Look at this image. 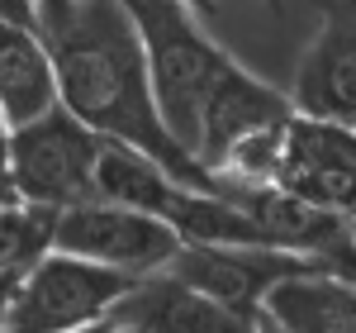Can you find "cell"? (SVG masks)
<instances>
[{"label": "cell", "mask_w": 356, "mask_h": 333, "mask_svg": "<svg viewBox=\"0 0 356 333\" xmlns=\"http://www.w3.org/2000/svg\"><path fill=\"white\" fill-rule=\"evenodd\" d=\"M166 272L181 277L186 286H195L200 295H209L228 314L257 324L261 300L271 295L275 281L323 272V267H318V257L280 252V248H181V257Z\"/></svg>", "instance_id": "52a82bcc"}, {"label": "cell", "mask_w": 356, "mask_h": 333, "mask_svg": "<svg viewBox=\"0 0 356 333\" xmlns=\"http://www.w3.org/2000/svg\"><path fill=\"white\" fill-rule=\"evenodd\" d=\"M261 314L285 333H356V286L332 272H304L271 286Z\"/></svg>", "instance_id": "7c38bea8"}, {"label": "cell", "mask_w": 356, "mask_h": 333, "mask_svg": "<svg viewBox=\"0 0 356 333\" xmlns=\"http://www.w3.org/2000/svg\"><path fill=\"white\" fill-rule=\"evenodd\" d=\"M290 100L300 114L356 124V0H323V24L300 62Z\"/></svg>", "instance_id": "ba28073f"}, {"label": "cell", "mask_w": 356, "mask_h": 333, "mask_svg": "<svg viewBox=\"0 0 356 333\" xmlns=\"http://www.w3.org/2000/svg\"><path fill=\"white\" fill-rule=\"evenodd\" d=\"M110 324L134 333H257V324L228 314L223 305H214L209 295H200L195 286H186L171 272L138 277L129 295L110 309Z\"/></svg>", "instance_id": "30bf717a"}, {"label": "cell", "mask_w": 356, "mask_h": 333, "mask_svg": "<svg viewBox=\"0 0 356 333\" xmlns=\"http://www.w3.org/2000/svg\"><path fill=\"white\" fill-rule=\"evenodd\" d=\"M295 114V100L285 91H275L271 82L252 77L247 67H228L219 77V86L209 91L204 114H200V143H195V162L204 171H219L223 157L247 139V134H261L271 124H285Z\"/></svg>", "instance_id": "9c48e42d"}, {"label": "cell", "mask_w": 356, "mask_h": 333, "mask_svg": "<svg viewBox=\"0 0 356 333\" xmlns=\"http://www.w3.org/2000/svg\"><path fill=\"white\" fill-rule=\"evenodd\" d=\"M124 10L134 15L138 43L147 57L152 100H157L166 134L195 157L204 100L219 86V77L233 67V57L200 29L195 10L176 5V0H124Z\"/></svg>", "instance_id": "7a4b0ae2"}, {"label": "cell", "mask_w": 356, "mask_h": 333, "mask_svg": "<svg viewBox=\"0 0 356 333\" xmlns=\"http://www.w3.org/2000/svg\"><path fill=\"white\" fill-rule=\"evenodd\" d=\"M0 20L24 24V29H38V10H33V0H0Z\"/></svg>", "instance_id": "4fadbf2b"}, {"label": "cell", "mask_w": 356, "mask_h": 333, "mask_svg": "<svg viewBox=\"0 0 356 333\" xmlns=\"http://www.w3.org/2000/svg\"><path fill=\"white\" fill-rule=\"evenodd\" d=\"M275 186L300 205L352 224L356 219V124L290 114L285 148L275 166Z\"/></svg>", "instance_id": "8992f818"}, {"label": "cell", "mask_w": 356, "mask_h": 333, "mask_svg": "<svg viewBox=\"0 0 356 333\" xmlns=\"http://www.w3.org/2000/svg\"><path fill=\"white\" fill-rule=\"evenodd\" d=\"M114 333H134V329H114Z\"/></svg>", "instance_id": "ac0fdd59"}, {"label": "cell", "mask_w": 356, "mask_h": 333, "mask_svg": "<svg viewBox=\"0 0 356 333\" xmlns=\"http://www.w3.org/2000/svg\"><path fill=\"white\" fill-rule=\"evenodd\" d=\"M105 139L90 134L72 110L53 105L33 124L10 129V181L24 205L43 210H76L100 200L95 166H100Z\"/></svg>", "instance_id": "3957f363"}, {"label": "cell", "mask_w": 356, "mask_h": 333, "mask_svg": "<svg viewBox=\"0 0 356 333\" xmlns=\"http://www.w3.org/2000/svg\"><path fill=\"white\" fill-rule=\"evenodd\" d=\"M76 333H114V324L105 319V324H90V329H76Z\"/></svg>", "instance_id": "2e32d148"}, {"label": "cell", "mask_w": 356, "mask_h": 333, "mask_svg": "<svg viewBox=\"0 0 356 333\" xmlns=\"http://www.w3.org/2000/svg\"><path fill=\"white\" fill-rule=\"evenodd\" d=\"M266 5H271V10H275V15H280V10H285V5H280V0H266Z\"/></svg>", "instance_id": "e0dca14e"}, {"label": "cell", "mask_w": 356, "mask_h": 333, "mask_svg": "<svg viewBox=\"0 0 356 333\" xmlns=\"http://www.w3.org/2000/svg\"><path fill=\"white\" fill-rule=\"evenodd\" d=\"M176 5H186V10H200V15H214V0H176Z\"/></svg>", "instance_id": "5bb4252c"}, {"label": "cell", "mask_w": 356, "mask_h": 333, "mask_svg": "<svg viewBox=\"0 0 356 333\" xmlns=\"http://www.w3.org/2000/svg\"><path fill=\"white\" fill-rule=\"evenodd\" d=\"M53 105H57V77L48 43L38 38V29L0 20V119H5V129L33 124Z\"/></svg>", "instance_id": "8fae6325"}, {"label": "cell", "mask_w": 356, "mask_h": 333, "mask_svg": "<svg viewBox=\"0 0 356 333\" xmlns=\"http://www.w3.org/2000/svg\"><path fill=\"white\" fill-rule=\"evenodd\" d=\"M181 238L166 229L162 219L129 210V205H110V200H90L76 210H62L53 224V252L67 257H86L114 267L124 277H152L166 272L181 257Z\"/></svg>", "instance_id": "5b68a950"}, {"label": "cell", "mask_w": 356, "mask_h": 333, "mask_svg": "<svg viewBox=\"0 0 356 333\" xmlns=\"http://www.w3.org/2000/svg\"><path fill=\"white\" fill-rule=\"evenodd\" d=\"M134 281L138 277H124L114 267H100V262L48 252L15 286L5 333H76L90 324H105Z\"/></svg>", "instance_id": "277c9868"}, {"label": "cell", "mask_w": 356, "mask_h": 333, "mask_svg": "<svg viewBox=\"0 0 356 333\" xmlns=\"http://www.w3.org/2000/svg\"><path fill=\"white\" fill-rule=\"evenodd\" d=\"M257 333H285V329H275V324L266 319V314H257Z\"/></svg>", "instance_id": "9a60e30c"}, {"label": "cell", "mask_w": 356, "mask_h": 333, "mask_svg": "<svg viewBox=\"0 0 356 333\" xmlns=\"http://www.w3.org/2000/svg\"><path fill=\"white\" fill-rule=\"evenodd\" d=\"M33 10L38 38L53 57L62 110H72L90 134L143 153L171 181L219 195V176L204 171L166 134L147 82V57L124 0H33Z\"/></svg>", "instance_id": "6da1fadb"}]
</instances>
